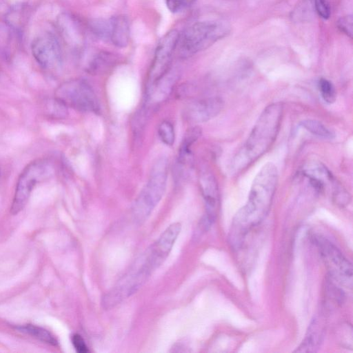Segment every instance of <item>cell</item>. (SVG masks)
Returning <instances> with one entry per match:
<instances>
[{
    "label": "cell",
    "mask_w": 353,
    "mask_h": 353,
    "mask_svg": "<svg viewBox=\"0 0 353 353\" xmlns=\"http://www.w3.org/2000/svg\"><path fill=\"white\" fill-rule=\"evenodd\" d=\"M301 125L312 134L325 139H332L335 137L332 130L316 120H304L301 122Z\"/></svg>",
    "instance_id": "obj_18"
},
{
    "label": "cell",
    "mask_w": 353,
    "mask_h": 353,
    "mask_svg": "<svg viewBox=\"0 0 353 353\" xmlns=\"http://www.w3.org/2000/svg\"><path fill=\"white\" fill-rule=\"evenodd\" d=\"M48 174L49 166L45 161H34L24 168L17 183L10 208L12 214L23 209L37 183L47 177Z\"/></svg>",
    "instance_id": "obj_8"
},
{
    "label": "cell",
    "mask_w": 353,
    "mask_h": 353,
    "mask_svg": "<svg viewBox=\"0 0 353 353\" xmlns=\"http://www.w3.org/2000/svg\"><path fill=\"white\" fill-rule=\"evenodd\" d=\"M108 38L117 47L123 48L128 44L130 23L125 16L119 15L109 20Z\"/></svg>",
    "instance_id": "obj_15"
},
{
    "label": "cell",
    "mask_w": 353,
    "mask_h": 353,
    "mask_svg": "<svg viewBox=\"0 0 353 353\" xmlns=\"http://www.w3.org/2000/svg\"><path fill=\"white\" fill-rule=\"evenodd\" d=\"M179 38V33L172 30L159 41L148 74L146 88L154 84L171 70L172 55Z\"/></svg>",
    "instance_id": "obj_9"
},
{
    "label": "cell",
    "mask_w": 353,
    "mask_h": 353,
    "mask_svg": "<svg viewBox=\"0 0 353 353\" xmlns=\"http://www.w3.org/2000/svg\"><path fill=\"white\" fill-rule=\"evenodd\" d=\"M178 77L171 70L160 80L146 88L148 101L150 103H160L170 94Z\"/></svg>",
    "instance_id": "obj_14"
},
{
    "label": "cell",
    "mask_w": 353,
    "mask_h": 353,
    "mask_svg": "<svg viewBox=\"0 0 353 353\" xmlns=\"http://www.w3.org/2000/svg\"><path fill=\"white\" fill-rule=\"evenodd\" d=\"M278 182V171L268 162L254 179L246 204L236 214L230 232L234 246L239 245L245 234L259 224L268 214Z\"/></svg>",
    "instance_id": "obj_1"
},
{
    "label": "cell",
    "mask_w": 353,
    "mask_h": 353,
    "mask_svg": "<svg viewBox=\"0 0 353 353\" xmlns=\"http://www.w3.org/2000/svg\"><path fill=\"white\" fill-rule=\"evenodd\" d=\"M31 50L35 60L44 68H53L61 61L60 47L52 34L46 33L36 37L32 42Z\"/></svg>",
    "instance_id": "obj_11"
},
{
    "label": "cell",
    "mask_w": 353,
    "mask_h": 353,
    "mask_svg": "<svg viewBox=\"0 0 353 353\" xmlns=\"http://www.w3.org/2000/svg\"><path fill=\"white\" fill-rule=\"evenodd\" d=\"M168 160L161 157L153 164L148 180L137 198L132 214L138 223L144 222L161 199L166 188Z\"/></svg>",
    "instance_id": "obj_3"
},
{
    "label": "cell",
    "mask_w": 353,
    "mask_h": 353,
    "mask_svg": "<svg viewBox=\"0 0 353 353\" xmlns=\"http://www.w3.org/2000/svg\"><path fill=\"white\" fill-rule=\"evenodd\" d=\"M225 25L216 21H200L188 27L183 32L181 44L184 55H191L204 50L223 37L228 32Z\"/></svg>",
    "instance_id": "obj_4"
},
{
    "label": "cell",
    "mask_w": 353,
    "mask_h": 353,
    "mask_svg": "<svg viewBox=\"0 0 353 353\" xmlns=\"http://www.w3.org/2000/svg\"><path fill=\"white\" fill-rule=\"evenodd\" d=\"M151 273L141 259L104 296L102 301L103 307L105 309H110L130 296L144 284Z\"/></svg>",
    "instance_id": "obj_7"
},
{
    "label": "cell",
    "mask_w": 353,
    "mask_h": 353,
    "mask_svg": "<svg viewBox=\"0 0 353 353\" xmlns=\"http://www.w3.org/2000/svg\"><path fill=\"white\" fill-rule=\"evenodd\" d=\"M48 112L56 118L63 119L68 114V107L56 97L48 105Z\"/></svg>",
    "instance_id": "obj_22"
},
{
    "label": "cell",
    "mask_w": 353,
    "mask_h": 353,
    "mask_svg": "<svg viewBox=\"0 0 353 353\" xmlns=\"http://www.w3.org/2000/svg\"><path fill=\"white\" fill-rule=\"evenodd\" d=\"M316 12L322 18L327 19L330 16V7L328 0H314Z\"/></svg>",
    "instance_id": "obj_24"
},
{
    "label": "cell",
    "mask_w": 353,
    "mask_h": 353,
    "mask_svg": "<svg viewBox=\"0 0 353 353\" xmlns=\"http://www.w3.org/2000/svg\"><path fill=\"white\" fill-rule=\"evenodd\" d=\"M324 332L323 323L319 319H314L310 325L305 337L296 352H316L323 341Z\"/></svg>",
    "instance_id": "obj_16"
},
{
    "label": "cell",
    "mask_w": 353,
    "mask_h": 353,
    "mask_svg": "<svg viewBox=\"0 0 353 353\" xmlns=\"http://www.w3.org/2000/svg\"><path fill=\"white\" fill-rule=\"evenodd\" d=\"M21 332L26 333L37 338V339L55 345L57 343L55 338L46 330L41 327L32 325H26L18 328Z\"/></svg>",
    "instance_id": "obj_19"
},
{
    "label": "cell",
    "mask_w": 353,
    "mask_h": 353,
    "mask_svg": "<svg viewBox=\"0 0 353 353\" xmlns=\"http://www.w3.org/2000/svg\"><path fill=\"white\" fill-rule=\"evenodd\" d=\"M201 134L199 127L195 126L188 130L184 135V138L179 149L178 163L181 165H185L190 162L191 147Z\"/></svg>",
    "instance_id": "obj_17"
},
{
    "label": "cell",
    "mask_w": 353,
    "mask_h": 353,
    "mask_svg": "<svg viewBox=\"0 0 353 353\" xmlns=\"http://www.w3.org/2000/svg\"><path fill=\"white\" fill-rule=\"evenodd\" d=\"M180 231L179 223L171 224L148 250L143 260L152 272L160 266L167 258Z\"/></svg>",
    "instance_id": "obj_10"
},
{
    "label": "cell",
    "mask_w": 353,
    "mask_h": 353,
    "mask_svg": "<svg viewBox=\"0 0 353 353\" xmlns=\"http://www.w3.org/2000/svg\"><path fill=\"white\" fill-rule=\"evenodd\" d=\"M352 17L350 15L341 18L337 22V26L341 31L350 37L352 36Z\"/></svg>",
    "instance_id": "obj_25"
},
{
    "label": "cell",
    "mask_w": 353,
    "mask_h": 353,
    "mask_svg": "<svg viewBox=\"0 0 353 353\" xmlns=\"http://www.w3.org/2000/svg\"><path fill=\"white\" fill-rule=\"evenodd\" d=\"M72 344L79 353H87L88 348L82 336L78 334H74L72 336Z\"/></svg>",
    "instance_id": "obj_26"
},
{
    "label": "cell",
    "mask_w": 353,
    "mask_h": 353,
    "mask_svg": "<svg viewBox=\"0 0 353 353\" xmlns=\"http://www.w3.org/2000/svg\"><path fill=\"white\" fill-rule=\"evenodd\" d=\"M158 134L163 143L172 146L175 140L174 129L172 124L168 121H162L158 128Z\"/></svg>",
    "instance_id": "obj_20"
},
{
    "label": "cell",
    "mask_w": 353,
    "mask_h": 353,
    "mask_svg": "<svg viewBox=\"0 0 353 353\" xmlns=\"http://www.w3.org/2000/svg\"><path fill=\"white\" fill-rule=\"evenodd\" d=\"M319 88L325 102L331 104L336 101V90L332 82L326 79L321 78L319 81Z\"/></svg>",
    "instance_id": "obj_21"
},
{
    "label": "cell",
    "mask_w": 353,
    "mask_h": 353,
    "mask_svg": "<svg viewBox=\"0 0 353 353\" xmlns=\"http://www.w3.org/2000/svg\"><path fill=\"white\" fill-rule=\"evenodd\" d=\"M283 114L281 103L267 106L260 114L245 143L231 162V171L239 173L265 153L278 134Z\"/></svg>",
    "instance_id": "obj_2"
},
{
    "label": "cell",
    "mask_w": 353,
    "mask_h": 353,
    "mask_svg": "<svg viewBox=\"0 0 353 353\" xmlns=\"http://www.w3.org/2000/svg\"><path fill=\"white\" fill-rule=\"evenodd\" d=\"M55 97L67 107L81 112L97 113L100 109L94 90L82 79H72L63 83L57 89Z\"/></svg>",
    "instance_id": "obj_5"
},
{
    "label": "cell",
    "mask_w": 353,
    "mask_h": 353,
    "mask_svg": "<svg viewBox=\"0 0 353 353\" xmlns=\"http://www.w3.org/2000/svg\"><path fill=\"white\" fill-rule=\"evenodd\" d=\"M223 108L219 97L200 99L190 103L185 110L187 119L194 123L207 121L219 114Z\"/></svg>",
    "instance_id": "obj_12"
},
{
    "label": "cell",
    "mask_w": 353,
    "mask_h": 353,
    "mask_svg": "<svg viewBox=\"0 0 353 353\" xmlns=\"http://www.w3.org/2000/svg\"><path fill=\"white\" fill-rule=\"evenodd\" d=\"M199 183L205 203L206 214L204 219L212 223L218 202L219 194L216 181L211 172L204 171L200 175Z\"/></svg>",
    "instance_id": "obj_13"
},
{
    "label": "cell",
    "mask_w": 353,
    "mask_h": 353,
    "mask_svg": "<svg viewBox=\"0 0 353 353\" xmlns=\"http://www.w3.org/2000/svg\"><path fill=\"white\" fill-rule=\"evenodd\" d=\"M314 242L330 275L346 288L352 287V266L342 252L330 241L314 237Z\"/></svg>",
    "instance_id": "obj_6"
},
{
    "label": "cell",
    "mask_w": 353,
    "mask_h": 353,
    "mask_svg": "<svg viewBox=\"0 0 353 353\" xmlns=\"http://www.w3.org/2000/svg\"><path fill=\"white\" fill-rule=\"evenodd\" d=\"M196 0H165L168 10L173 12H181L194 3Z\"/></svg>",
    "instance_id": "obj_23"
}]
</instances>
